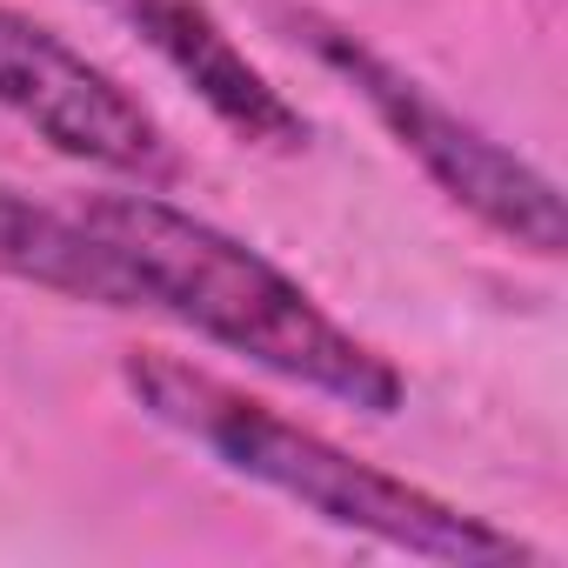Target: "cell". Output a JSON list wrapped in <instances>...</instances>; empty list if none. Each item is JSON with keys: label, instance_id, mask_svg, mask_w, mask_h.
Listing matches in <instances>:
<instances>
[{"label": "cell", "instance_id": "1", "mask_svg": "<svg viewBox=\"0 0 568 568\" xmlns=\"http://www.w3.org/2000/svg\"><path fill=\"white\" fill-rule=\"evenodd\" d=\"M74 207L121 274L128 315H161L207 348H227L261 375L328 395L355 415H402L408 375L241 234L174 207L154 187L81 194Z\"/></svg>", "mask_w": 568, "mask_h": 568}, {"label": "cell", "instance_id": "2", "mask_svg": "<svg viewBox=\"0 0 568 568\" xmlns=\"http://www.w3.org/2000/svg\"><path fill=\"white\" fill-rule=\"evenodd\" d=\"M121 388L134 395V408L154 428H168L174 442L207 455L221 475L295 501L302 515H315L342 535H368L382 548L428 555V561H462V568L535 561V548L521 535L495 528L488 515H468V508L442 501L435 488L348 455L322 428L254 402L247 388H234V382L181 362V355H141V348L121 355Z\"/></svg>", "mask_w": 568, "mask_h": 568}, {"label": "cell", "instance_id": "3", "mask_svg": "<svg viewBox=\"0 0 568 568\" xmlns=\"http://www.w3.org/2000/svg\"><path fill=\"white\" fill-rule=\"evenodd\" d=\"M295 28V41L382 121V134L462 207L475 214L488 234H501L508 247L521 254H541L555 261L561 241H568V221H561V187L528 161L515 154L508 141H495L481 121H468L462 108H448L428 81H415L402 61H388L375 41H362L355 28L315 14V8H288L281 14Z\"/></svg>", "mask_w": 568, "mask_h": 568}, {"label": "cell", "instance_id": "4", "mask_svg": "<svg viewBox=\"0 0 568 568\" xmlns=\"http://www.w3.org/2000/svg\"><path fill=\"white\" fill-rule=\"evenodd\" d=\"M0 114L81 168L121 174L128 187L181 181V154L161 114L68 34L8 0H0Z\"/></svg>", "mask_w": 568, "mask_h": 568}, {"label": "cell", "instance_id": "5", "mask_svg": "<svg viewBox=\"0 0 568 568\" xmlns=\"http://www.w3.org/2000/svg\"><path fill=\"white\" fill-rule=\"evenodd\" d=\"M94 8H108L234 141L267 154L308 148V114L261 74V61L227 34L207 0H94Z\"/></svg>", "mask_w": 568, "mask_h": 568}, {"label": "cell", "instance_id": "6", "mask_svg": "<svg viewBox=\"0 0 568 568\" xmlns=\"http://www.w3.org/2000/svg\"><path fill=\"white\" fill-rule=\"evenodd\" d=\"M0 274L28 281V288H48L61 302H81V308L128 315L121 274L74 201H34L21 187H0Z\"/></svg>", "mask_w": 568, "mask_h": 568}]
</instances>
